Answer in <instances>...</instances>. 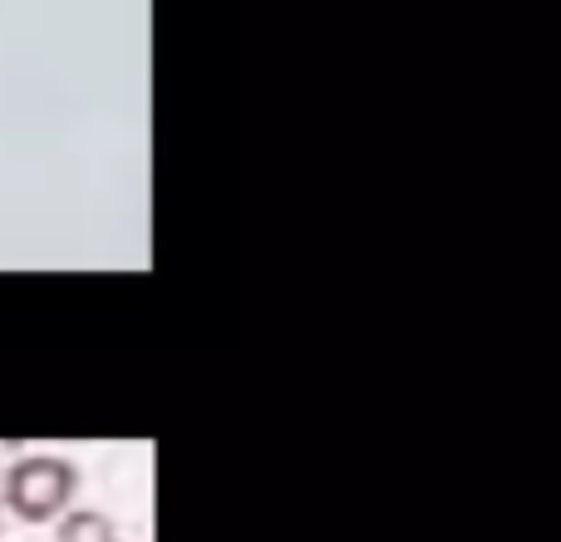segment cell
I'll use <instances>...</instances> for the list:
<instances>
[{"label":"cell","instance_id":"obj_1","mask_svg":"<svg viewBox=\"0 0 561 542\" xmlns=\"http://www.w3.org/2000/svg\"><path fill=\"white\" fill-rule=\"evenodd\" d=\"M79 488V474L69 459L59 454H30L20 464H10L5 474V508L20 523H49L69 508Z\"/></svg>","mask_w":561,"mask_h":542},{"label":"cell","instance_id":"obj_2","mask_svg":"<svg viewBox=\"0 0 561 542\" xmlns=\"http://www.w3.org/2000/svg\"><path fill=\"white\" fill-rule=\"evenodd\" d=\"M55 542H124V538H118V528L108 523L104 513H94V508H75V513L59 518Z\"/></svg>","mask_w":561,"mask_h":542}]
</instances>
